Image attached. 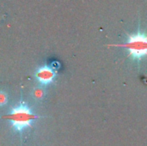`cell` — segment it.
Instances as JSON below:
<instances>
[{"label": "cell", "instance_id": "obj_2", "mask_svg": "<svg viewBox=\"0 0 147 146\" xmlns=\"http://www.w3.org/2000/svg\"><path fill=\"white\" fill-rule=\"evenodd\" d=\"M111 46L125 48L133 60L140 61L147 57V34L139 31L136 34H127L124 44H114Z\"/></svg>", "mask_w": 147, "mask_h": 146}, {"label": "cell", "instance_id": "obj_5", "mask_svg": "<svg viewBox=\"0 0 147 146\" xmlns=\"http://www.w3.org/2000/svg\"><path fill=\"white\" fill-rule=\"evenodd\" d=\"M8 102V95L4 91H0V107H3Z\"/></svg>", "mask_w": 147, "mask_h": 146}, {"label": "cell", "instance_id": "obj_3", "mask_svg": "<svg viewBox=\"0 0 147 146\" xmlns=\"http://www.w3.org/2000/svg\"><path fill=\"white\" fill-rule=\"evenodd\" d=\"M34 77L40 84L48 85L54 81L56 77V72L52 66L43 65L35 71Z\"/></svg>", "mask_w": 147, "mask_h": 146}, {"label": "cell", "instance_id": "obj_4", "mask_svg": "<svg viewBox=\"0 0 147 146\" xmlns=\"http://www.w3.org/2000/svg\"><path fill=\"white\" fill-rule=\"evenodd\" d=\"M46 95V92H45V89L44 88L39 86V87H36L34 89L33 92H32V96H33V98L37 100V101H40V100H42L44 98Z\"/></svg>", "mask_w": 147, "mask_h": 146}, {"label": "cell", "instance_id": "obj_1", "mask_svg": "<svg viewBox=\"0 0 147 146\" xmlns=\"http://www.w3.org/2000/svg\"><path fill=\"white\" fill-rule=\"evenodd\" d=\"M39 117L32 112L28 104L20 102L14 107L10 112L3 116V119L10 122L11 126L17 132H22L23 130L31 126L32 123Z\"/></svg>", "mask_w": 147, "mask_h": 146}]
</instances>
